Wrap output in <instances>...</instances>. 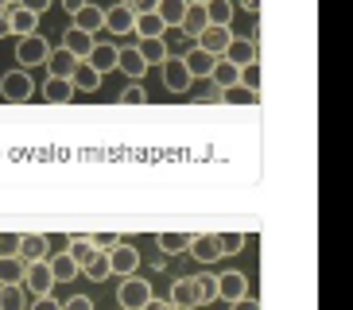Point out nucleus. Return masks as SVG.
Returning <instances> with one entry per match:
<instances>
[{
	"mask_svg": "<svg viewBox=\"0 0 353 310\" xmlns=\"http://www.w3.org/2000/svg\"><path fill=\"white\" fill-rule=\"evenodd\" d=\"M179 28L187 31V35H198V31L206 28V12H202V4H187V16H183Z\"/></svg>",
	"mask_w": 353,
	"mask_h": 310,
	"instance_id": "34",
	"label": "nucleus"
},
{
	"mask_svg": "<svg viewBox=\"0 0 353 310\" xmlns=\"http://www.w3.org/2000/svg\"><path fill=\"white\" fill-rule=\"evenodd\" d=\"M221 59L233 62V66H249V62H260V59H256V43L245 39V35H233V39H229V47L221 51Z\"/></svg>",
	"mask_w": 353,
	"mask_h": 310,
	"instance_id": "10",
	"label": "nucleus"
},
{
	"mask_svg": "<svg viewBox=\"0 0 353 310\" xmlns=\"http://www.w3.org/2000/svg\"><path fill=\"white\" fill-rule=\"evenodd\" d=\"M47 70H51V78H70V70L78 66V59H74L66 47H59V51H51L47 54V62H43Z\"/></svg>",
	"mask_w": 353,
	"mask_h": 310,
	"instance_id": "23",
	"label": "nucleus"
},
{
	"mask_svg": "<svg viewBox=\"0 0 353 310\" xmlns=\"http://www.w3.org/2000/svg\"><path fill=\"white\" fill-rule=\"evenodd\" d=\"M187 4H190V0H159L156 16L167 23V28H179V23H183V16H187Z\"/></svg>",
	"mask_w": 353,
	"mask_h": 310,
	"instance_id": "25",
	"label": "nucleus"
},
{
	"mask_svg": "<svg viewBox=\"0 0 353 310\" xmlns=\"http://www.w3.org/2000/svg\"><path fill=\"white\" fill-rule=\"evenodd\" d=\"M245 295H249V276L245 271H225V276H218V299L237 302Z\"/></svg>",
	"mask_w": 353,
	"mask_h": 310,
	"instance_id": "9",
	"label": "nucleus"
},
{
	"mask_svg": "<svg viewBox=\"0 0 353 310\" xmlns=\"http://www.w3.org/2000/svg\"><path fill=\"white\" fill-rule=\"evenodd\" d=\"M218 59H221V54H210V51H202V47H190V51L183 54L190 78H210V70H214V62H218Z\"/></svg>",
	"mask_w": 353,
	"mask_h": 310,
	"instance_id": "17",
	"label": "nucleus"
},
{
	"mask_svg": "<svg viewBox=\"0 0 353 310\" xmlns=\"http://www.w3.org/2000/svg\"><path fill=\"white\" fill-rule=\"evenodd\" d=\"M0 93H4V101H12V105L32 101V97H35L32 74H28V70H8L4 78H0Z\"/></svg>",
	"mask_w": 353,
	"mask_h": 310,
	"instance_id": "2",
	"label": "nucleus"
},
{
	"mask_svg": "<svg viewBox=\"0 0 353 310\" xmlns=\"http://www.w3.org/2000/svg\"><path fill=\"white\" fill-rule=\"evenodd\" d=\"M144 310H175V307H171L167 299H156V295H152V299L144 302Z\"/></svg>",
	"mask_w": 353,
	"mask_h": 310,
	"instance_id": "48",
	"label": "nucleus"
},
{
	"mask_svg": "<svg viewBox=\"0 0 353 310\" xmlns=\"http://www.w3.org/2000/svg\"><path fill=\"white\" fill-rule=\"evenodd\" d=\"M20 248V233H0V256H16Z\"/></svg>",
	"mask_w": 353,
	"mask_h": 310,
	"instance_id": "41",
	"label": "nucleus"
},
{
	"mask_svg": "<svg viewBox=\"0 0 353 310\" xmlns=\"http://www.w3.org/2000/svg\"><path fill=\"white\" fill-rule=\"evenodd\" d=\"M194 291H198V307L218 299V279L214 276H194Z\"/></svg>",
	"mask_w": 353,
	"mask_h": 310,
	"instance_id": "35",
	"label": "nucleus"
},
{
	"mask_svg": "<svg viewBox=\"0 0 353 310\" xmlns=\"http://www.w3.org/2000/svg\"><path fill=\"white\" fill-rule=\"evenodd\" d=\"M85 62L105 78L109 70H117V43H94V51L85 54Z\"/></svg>",
	"mask_w": 353,
	"mask_h": 310,
	"instance_id": "18",
	"label": "nucleus"
},
{
	"mask_svg": "<svg viewBox=\"0 0 353 310\" xmlns=\"http://www.w3.org/2000/svg\"><path fill=\"white\" fill-rule=\"evenodd\" d=\"M105 256H109V276L125 279V276H136V268H140V252L132 245H125V240H117Z\"/></svg>",
	"mask_w": 353,
	"mask_h": 310,
	"instance_id": "5",
	"label": "nucleus"
},
{
	"mask_svg": "<svg viewBox=\"0 0 353 310\" xmlns=\"http://www.w3.org/2000/svg\"><path fill=\"white\" fill-rule=\"evenodd\" d=\"M16 256H20L23 264L47 260V237H43V233H20V248H16Z\"/></svg>",
	"mask_w": 353,
	"mask_h": 310,
	"instance_id": "15",
	"label": "nucleus"
},
{
	"mask_svg": "<svg viewBox=\"0 0 353 310\" xmlns=\"http://www.w3.org/2000/svg\"><path fill=\"white\" fill-rule=\"evenodd\" d=\"M23 264L20 256H0V283H20L23 279Z\"/></svg>",
	"mask_w": 353,
	"mask_h": 310,
	"instance_id": "32",
	"label": "nucleus"
},
{
	"mask_svg": "<svg viewBox=\"0 0 353 310\" xmlns=\"http://www.w3.org/2000/svg\"><path fill=\"white\" fill-rule=\"evenodd\" d=\"M47 268H51L54 283H66V279L78 276V264L70 260V252H59V256H47Z\"/></svg>",
	"mask_w": 353,
	"mask_h": 310,
	"instance_id": "29",
	"label": "nucleus"
},
{
	"mask_svg": "<svg viewBox=\"0 0 353 310\" xmlns=\"http://www.w3.org/2000/svg\"><path fill=\"white\" fill-rule=\"evenodd\" d=\"M190 4H202V0H190Z\"/></svg>",
	"mask_w": 353,
	"mask_h": 310,
	"instance_id": "54",
	"label": "nucleus"
},
{
	"mask_svg": "<svg viewBox=\"0 0 353 310\" xmlns=\"http://www.w3.org/2000/svg\"><path fill=\"white\" fill-rule=\"evenodd\" d=\"M229 307H233V310H260V302H256V299H249V295H245V299L229 302Z\"/></svg>",
	"mask_w": 353,
	"mask_h": 310,
	"instance_id": "47",
	"label": "nucleus"
},
{
	"mask_svg": "<svg viewBox=\"0 0 353 310\" xmlns=\"http://www.w3.org/2000/svg\"><path fill=\"white\" fill-rule=\"evenodd\" d=\"M202 12H206V23H221V28H229L237 4H233V0H202Z\"/></svg>",
	"mask_w": 353,
	"mask_h": 310,
	"instance_id": "22",
	"label": "nucleus"
},
{
	"mask_svg": "<svg viewBox=\"0 0 353 310\" xmlns=\"http://www.w3.org/2000/svg\"><path fill=\"white\" fill-rule=\"evenodd\" d=\"M63 310H97V307H94L90 299H85V295H74V299H66V302H63Z\"/></svg>",
	"mask_w": 353,
	"mask_h": 310,
	"instance_id": "43",
	"label": "nucleus"
},
{
	"mask_svg": "<svg viewBox=\"0 0 353 310\" xmlns=\"http://www.w3.org/2000/svg\"><path fill=\"white\" fill-rule=\"evenodd\" d=\"M59 4H63V8H66V12H70V16H74V12H78V8H82V4H85V0H59Z\"/></svg>",
	"mask_w": 353,
	"mask_h": 310,
	"instance_id": "49",
	"label": "nucleus"
},
{
	"mask_svg": "<svg viewBox=\"0 0 353 310\" xmlns=\"http://www.w3.org/2000/svg\"><path fill=\"white\" fill-rule=\"evenodd\" d=\"M229 39H233V31L229 28H221V23H206V28L194 35V47H202V51H210V54H221L229 47Z\"/></svg>",
	"mask_w": 353,
	"mask_h": 310,
	"instance_id": "8",
	"label": "nucleus"
},
{
	"mask_svg": "<svg viewBox=\"0 0 353 310\" xmlns=\"http://www.w3.org/2000/svg\"><path fill=\"white\" fill-rule=\"evenodd\" d=\"M94 43H97V39L90 35V31H78V28H70V31H66V39H63V47L74 54V59H85V54L94 51Z\"/></svg>",
	"mask_w": 353,
	"mask_h": 310,
	"instance_id": "24",
	"label": "nucleus"
},
{
	"mask_svg": "<svg viewBox=\"0 0 353 310\" xmlns=\"http://www.w3.org/2000/svg\"><path fill=\"white\" fill-rule=\"evenodd\" d=\"M221 101L225 105H256L260 101V93L256 90H245V85H229V90H221Z\"/></svg>",
	"mask_w": 353,
	"mask_h": 310,
	"instance_id": "31",
	"label": "nucleus"
},
{
	"mask_svg": "<svg viewBox=\"0 0 353 310\" xmlns=\"http://www.w3.org/2000/svg\"><path fill=\"white\" fill-rule=\"evenodd\" d=\"M4 4H20V0H4Z\"/></svg>",
	"mask_w": 353,
	"mask_h": 310,
	"instance_id": "53",
	"label": "nucleus"
},
{
	"mask_svg": "<svg viewBox=\"0 0 353 310\" xmlns=\"http://www.w3.org/2000/svg\"><path fill=\"white\" fill-rule=\"evenodd\" d=\"M218 248H221V256L241 252V248H245V233H218Z\"/></svg>",
	"mask_w": 353,
	"mask_h": 310,
	"instance_id": "38",
	"label": "nucleus"
},
{
	"mask_svg": "<svg viewBox=\"0 0 353 310\" xmlns=\"http://www.w3.org/2000/svg\"><path fill=\"white\" fill-rule=\"evenodd\" d=\"M28 310H63V307H59V302H54L51 295H43V299H35V302H32V307H28Z\"/></svg>",
	"mask_w": 353,
	"mask_h": 310,
	"instance_id": "45",
	"label": "nucleus"
},
{
	"mask_svg": "<svg viewBox=\"0 0 353 310\" xmlns=\"http://www.w3.org/2000/svg\"><path fill=\"white\" fill-rule=\"evenodd\" d=\"M101 23H105V8H97V4H90V0L74 12V28L78 31H90V35H94V31H101Z\"/></svg>",
	"mask_w": 353,
	"mask_h": 310,
	"instance_id": "19",
	"label": "nucleus"
},
{
	"mask_svg": "<svg viewBox=\"0 0 353 310\" xmlns=\"http://www.w3.org/2000/svg\"><path fill=\"white\" fill-rule=\"evenodd\" d=\"M136 51H140V59H144L148 66H152V62H163V59H167V47H163V39H159V35H156V39H144L140 47H136Z\"/></svg>",
	"mask_w": 353,
	"mask_h": 310,
	"instance_id": "36",
	"label": "nucleus"
},
{
	"mask_svg": "<svg viewBox=\"0 0 353 310\" xmlns=\"http://www.w3.org/2000/svg\"><path fill=\"white\" fill-rule=\"evenodd\" d=\"M70 85H74V93H97V85H101V74H97L85 59H78V66L70 70Z\"/></svg>",
	"mask_w": 353,
	"mask_h": 310,
	"instance_id": "14",
	"label": "nucleus"
},
{
	"mask_svg": "<svg viewBox=\"0 0 353 310\" xmlns=\"http://www.w3.org/2000/svg\"><path fill=\"white\" fill-rule=\"evenodd\" d=\"M20 4H23L28 12H35V16H43V12H47V8L54 4V0H20Z\"/></svg>",
	"mask_w": 353,
	"mask_h": 310,
	"instance_id": "44",
	"label": "nucleus"
},
{
	"mask_svg": "<svg viewBox=\"0 0 353 310\" xmlns=\"http://www.w3.org/2000/svg\"><path fill=\"white\" fill-rule=\"evenodd\" d=\"M117 70H125L132 82H140V78L148 74V62L140 59L136 47H117Z\"/></svg>",
	"mask_w": 353,
	"mask_h": 310,
	"instance_id": "16",
	"label": "nucleus"
},
{
	"mask_svg": "<svg viewBox=\"0 0 353 310\" xmlns=\"http://www.w3.org/2000/svg\"><path fill=\"white\" fill-rule=\"evenodd\" d=\"M90 240H94V248H101V252H109V248H113L121 237H117V233H97V237H90Z\"/></svg>",
	"mask_w": 353,
	"mask_h": 310,
	"instance_id": "42",
	"label": "nucleus"
},
{
	"mask_svg": "<svg viewBox=\"0 0 353 310\" xmlns=\"http://www.w3.org/2000/svg\"><path fill=\"white\" fill-rule=\"evenodd\" d=\"M78 271H85L90 279H109V256H105L101 248H97V252H94L90 260H85V264H82Z\"/></svg>",
	"mask_w": 353,
	"mask_h": 310,
	"instance_id": "33",
	"label": "nucleus"
},
{
	"mask_svg": "<svg viewBox=\"0 0 353 310\" xmlns=\"http://www.w3.org/2000/svg\"><path fill=\"white\" fill-rule=\"evenodd\" d=\"M47 54H51V43L43 39L39 31H32V35H23V39L16 43V62H20V70L43 66V62H47Z\"/></svg>",
	"mask_w": 353,
	"mask_h": 310,
	"instance_id": "1",
	"label": "nucleus"
},
{
	"mask_svg": "<svg viewBox=\"0 0 353 310\" xmlns=\"http://www.w3.org/2000/svg\"><path fill=\"white\" fill-rule=\"evenodd\" d=\"M148 101V93L144 90H140V85H128V90H121V105H144Z\"/></svg>",
	"mask_w": 353,
	"mask_h": 310,
	"instance_id": "40",
	"label": "nucleus"
},
{
	"mask_svg": "<svg viewBox=\"0 0 353 310\" xmlns=\"http://www.w3.org/2000/svg\"><path fill=\"white\" fill-rule=\"evenodd\" d=\"M20 287H28V295H35V299L51 295V291H54V276H51V268H47V260H35V264L23 268Z\"/></svg>",
	"mask_w": 353,
	"mask_h": 310,
	"instance_id": "4",
	"label": "nucleus"
},
{
	"mask_svg": "<svg viewBox=\"0 0 353 310\" xmlns=\"http://www.w3.org/2000/svg\"><path fill=\"white\" fill-rule=\"evenodd\" d=\"M245 8H249V12H256V8H260V0H245Z\"/></svg>",
	"mask_w": 353,
	"mask_h": 310,
	"instance_id": "51",
	"label": "nucleus"
},
{
	"mask_svg": "<svg viewBox=\"0 0 353 310\" xmlns=\"http://www.w3.org/2000/svg\"><path fill=\"white\" fill-rule=\"evenodd\" d=\"M0 310H28V291L20 283H0Z\"/></svg>",
	"mask_w": 353,
	"mask_h": 310,
	"instance_id": "26",
	"label": "nucleus"
},
{
	"mask_svg": "<svg viewBox=\"0 0 353 310\" xmlns=\"http://www.w3.org/2000/svg\"><path fill=\"white\" fill-rule=\"evenodd\" d=\"M159 39H163L167 54H175V59H183V54H187L190 47H194V35H187L183 28H167L163 35H159Z\"/></svg>",
	"mask_w": 353,
	"mask_h": 310,
	"instance_id": "20",
	"label": "nucleus"
},
{
	"mask_svg": "<svg viewBox=\"0 0 353 310\" xmlns=\"http://www.w3.org/2000/svg\"><path fill=\"white\" fill-rule=\"evenodd\" d=\"M190 256L198 260V264H214V260H221V248H218V233H198V237H190Z\"/></svg>",
	"mask_w": 353,
	"mask_h": 310,
	"instance_id": "11",
	"label": "nucleus"
},
{
	"mask_svg": "<svg viewBox=\"0 0 353 310\" xmlns=\"http://www.w3.org/2000/svg\"><path fill=\"white\" fill-rule=\"evenodd\" d=\"M0 35H8V20H4V4H0Z\"/></svg>",
	"mask_w": 353,
	"mask_h": 310,
	"instance_id": "50",
	"label": "nucleus"
},
{
	"mask_svg": "<svg viewBox=\"0 0 353 310\" xmlns=\"http://www.w3.org/2000/svg\"><path fill=\"white\" fill-rule=\"evenodd\" d=\"M171 307L175 310H194L198 307V291H194V276H183V279H175L171 283Z\"/></svg>",
	"mask_w": 353,
	"mask_h": 310,
	"instance_id": "12",
	"label": "nucleus"
},
{
	"mask_svg": "<svg viewBox=\"0 0 353 310\" xmlns=\"http://www.w3.org/2000/svg\"><path fill=\"white\" fill-rule=\"evenodd\" d=\"M4 20H8V35H20V39L39 31V16L28 12L23 4H4Z\"/></svg>",
	"mask_w": 353,
	"mask_h": 310,
	"instance_id": "7",
	"label": "nucleus"
},
{
	"mask_svg": "<svg viewBox=\"0 0 353 310\" xmlns=\"http://www.w3.org/2000/svg\"><path fill=\"white\" fill-rule=\"evenodd\" d=\"M156 4H159V0H132L128 8H132V12H156Z\"/></svg>",
	"mask_w": 353,
	"mask_h": 310,
	"instance_id": "46",
	"label": "nucleus"
},
{
	"mask_svg": "<svg viewBox=\"0 0 353 310\" xmlns=\"http://www.w3.org/2000/svg\"><path fill=\"white\" fill-rule=\"evenodd\" d=\"M159 66H163V85H167L171 93H187V90H190V82H194V78H190V70H187V62H183V59L167 54Z\"/></svg>",
	"mask_w": 353,
	"mask_h": 310,
	"instance_id": "6",
	"label": "nucleus"
},
{
	"mask_svg": "<svg viewBox=\"0 0 353 310\" xmlns=\"http://www.w3.org/2000/svg\"><path fill=\"white\" fill-rule=\"evenodd\" d=\"M241 85H245V90H256V93H260V62L241 66Z\"/></svg>",
	"mask_w": 353,
	"mask_h": 310,
	"instance_id": "39",
	"label": "nucleus"
},
{
	"mask_svg": "<svg viewBox=\"0 0 353 310\" xmlns=\"http://www.w3.org/2000/svg\"><path fill=\"white\" fill-rule=\"evenodd\" d=\"M156 245L163 248L167 256H179V252H187L190 248V233H159Z\"/></svg>",
	"mask_w": 353,
	"mask_h": 310,
	"instance_id": "30",
	"label": "nucleus"
},
{
	"mask_svg": "<svg viewBox=\"0 0 353 310\" xmlns=\"http://www.w3.org/2000/svg\"><path fill=\"white\" fill-rule=\"evenodd\" d=\"M0 4H4V0H0Z\"/></svg>",
	"mask_w": 353,
	"mask_h": 310,
	"instance_id": "55",
	"label": "nucleus"
},
{
	"mask_svg": "<svg viewBox=\"0 0 353 310\" xmlns=\"http://www.w3.org/2000/svg\"><path fill=\"white\" fill-rule=\"evenodd\" d=\"M148 299H152V283H148V279H136V276L121 279V291H117L121 310H144Z\"/></svg>",
	"mask_w": 353,
	"mask_h": 310,
	"instance_id": "3",
	"label": "nucleus"
},
{
	"mask_svg": "<svg viewBox=\"0 0 353 310\" xmlns=\"http://www.w3.org/2000/svg\"><path fill=\"white\" fill-rule=\"evenodd\" d=\"M117 4H132V0H117Z\"/></svg>",
	"mask_w": 353,
	"mask_h": 310,
	"instance_id": "52",
	"label": "nucleus"
},
{
	"mask_svg": "<svg viewBox=\"0 0 353 310\" xmlns=\"http://www.w3.org/2000/svg\"><path fill=\"white\" fill-rule=\"evenodd\" d=\"M132 20H136V12L128 8V4H113V8H105V23H101V31H117V35H128V31H132Z\"/></svg>",
	"mask_w": 353,
	"mask_h": 310,
	"instance_id": "13",
	"label": "nucleus"
},
{
	"mask_svg": "<svg viewBox=\"0 0 353 310\" xmlns=\"http://www.w3.org/2000/svg\"><path fill=\"white\" fill-rule=\"evenodd\" d=\"M210 78H214V85H218V90H229V85H237V82H241V66H233V62L218 59V62H214V70H210Z\"/></svg>",
	"mask_w": 353,
	"mask_h": 310,
	"instance_id": "28",
	"label": "nucleus"
},
{
	"mask_svg": "<svg viewBox=\"0 0 353 310\" xmlns=\"http://www.w3.org/2000/svg\"><path fill=\"white\" fill-rule=\"evenodd\" d=\"M132 31L140 35V39H156V35H163L167 23L159 20L156 12H136V20H132Z\"/></svg>",
	"mask_w": 353,
	"mask_h": 310,
	"instance_id": "21",
	"label": "nucleus"
},
{
	"mask_svg": "<svg viewBox=\"0 0 353 310\" xmlns=\"http://www.w3.org/2000/svg\"><path fill=\"white\" fill-rule=\"evenodd\" d=\"M66 252H70V260H74V264H78V268H82V264H85V260H90V256H94L97 248H94V240H90V237H74Z\"/></svg>",
	"mask_w": 353,
	"mask_h": 310,
	"instance_id": "37",
	"label": "nucleus"
},
{
	"mask_svg": "<svg viewBox=\"0 0 353 310\" xmlns=\"http://www.w3.org/2000/svg\"><path fill=\"white\" fill-rule=\"evenodd\" d=\"M43 97H47V101H54V105L74 101V85H70V78H47V85H43Z\"/></svg>",
	"mask_w": 353,
	"mask_h": 310,
	"instance_id": "27",
	"label": "nucleus"
}]
</instances>
